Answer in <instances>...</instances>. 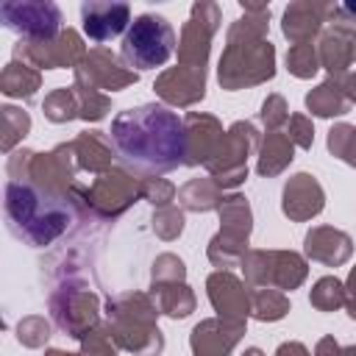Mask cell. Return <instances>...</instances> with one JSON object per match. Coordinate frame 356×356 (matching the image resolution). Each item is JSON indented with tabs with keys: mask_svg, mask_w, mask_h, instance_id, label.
<instances>
[{
	"mask_svg": "<svg viewBox=\"0 0 356 356\" xmlns=\"http://www.w3.org/2000/svg\"><path fill=\"white\" fill-rule=\"evenodd\" d=\"M117 153L145 172H167L184 164V120L164 106L147 103L120 111L111 122Z\"/></svg>",
	"mask_w": 356,
	"mask_h": 356,
	"instance_id": "cell-1",
	"label": "cell"
},
{
	"mask_svg": "<svg viewBox=\"0 0 356 356\" xmlns=\"http://www.w3.org/2000/svg\"><path fill=\"white\" fill-rule=\"evenodd\" d=\"M83 203L81 186L70 189V197L47 195L31 181H8L6 184V220L17 239L44 248L56 236H61L72 220V206Z\"/></svg>",
	"mask_w": 356,
	"mask_h": 356,
	"instance_id": "cell-2",
	"label": "cell"
},
{
	"mask_svg": "<svg viewBox=\"0 0 356 356\" xmlns=\"http://www.w3.org/2000/svg\"><path fill=\"white\" fill-rule=\"evenodd\" d=\"M106 328L117 348L136 353V356H156L164 348V337L156 325L159 306L150 295L128 292L117 295L106 303Z\"/></svg>",
	"mask_w": 356,
	"mask_h": 356,
	"instance_id": "cell-3",
	"label": "cell"
},
{
	"mask_svg": "<svg viewBox=\"0 0 356 356\" xmlns=\"http://www.w3.org/2000/svg\"><path fill=\"white\" fill-rule=\"evenodd\" d=\"M275 75V47L270 39H234L225 44L217 78L220 86L234 92L264 83Z\"/></svg>",
	"mask_w": 356,
	"mask_h": 356,
	"instance_id": "cell-4",
	"label": "cell"
},
{
	"mask_svg": "<svg viewBox=\"0 0 356 356\" xmlns=\"http://www.w3.org/2000/svg\"><path fill=\"white\" fill-rule=\"evenodd\" d=\"M175 50V31L161 14H142L131 22L122 36V64L136 70H156L164 67Z\"/></svg>",
	"mask_w": 356,
	"mask_h": 356,
	"instance_id": "cell-5",
	"label": "cell"
},
{
	"mask_svg": "<svg viewBox=\"0 0 356 356\" xmlns=\"http://www.w3.org/2000/svg\"><path fill=\"white\" fill-rule=\"evenodd\" d=\"M245 284L256 286H275V289H295L306 281V259L292 250H248L242 259Z\"/></svg>",
	"mask_w": 356,
	"mask_h": 356,
	"instance_id": "cell-6",
	"label": "cell"
},
{
	"mask_svg": "<svg viewBox=\"0 0 356 356\" xmlns=\"http://www.w3.org/2000/svg\"><path fill=\"white\" fill-rule=\"evenodd\" d=\"M259 147V131L253 128V122H234L217 153L209 159L206 170L214 178V184L220 189H234L248 178V156Z\"/></svg>",
	"mask_w": 356,
	"mask_h": 356,
	"instance_id": "cell-7",
	"label": "cell"
},
{
	"mask_svg": "<svg viewBox=\"0 0 356 356\" xmlns=\"http://www.w3.org/2000/svg\"><path fill=\"white\" fill-rule=\"evenodd\" d=\"M50 314L61 331L72 339H83L92 328H97V295L89 292L83 281H64L50 292Z\"/></svg>",
	"mask_w": 356,
	"mask_h": 356,
	"instance_id": "cell-8",
	"label": "cell"
},
{
	"mask_svg": "<svg viewBox=\"0 0 356 356\" xmlns=\"http://www.w3.org/2000/svg\"><path fill=\"white\" fill-rule=\"evenodd\" d=\"M0 19L8 31L22 33L25 42L56 39L61 28V8L44 0H11L0 6Z\"/></svg>",
	"mask_w": 356,
	"mask_h": 356,
	"instance_id": "cell-9",
	"label": "cell"
},
{
	"mask_svg": "<svg viewBox=\"0 0 356 356\" xmlns=\"http://www.w3.org/2000/svg\"><path fill=\"white\" fill-rule=\"evenodd\" d=\"M81 197H83V206L92 209L95 214L117 217L136 197H142V178H136V175H131L120 167H111L108 172L97 175L89 189L81 186Z\"/></svg>",
	"mask_w": 356,
	"mask_h": 356,
	"instance_id": "cell-10",
	"label": "cell"
},
{
	"mask_svg": "<svg viewBox=\"0 0 356 356\" xmlns=\"http://www.w3.org/2000/svg\"><path fill=\"white\" fill-rule=\"evenodd\" d=\"M86 53L89 50L83 47V39L72 28H64L56 39H47V42L19 39L14 44V58H19V61H25L36 70H61V67L78 70L83 64Z\"/></svg>",
	"mask_w": 356,
	"mask_h": 356,
	"instance_id": "cell-11",
	"label": "cell"
},
{
	"mask_svg": "<svg viewBox=\"0 0 356 356\" xmlns=\"http://www.w3.org/2000/svg\"><path fill=\"white\" fill-rule=\"evenodd\" d=\"M220 28V6L217 3H195L189 11V19L184 22L181 39H178V64L184 67H203L211 50V39Z\"/></svg>",
	"mask_w": 356,
	"mask_h": 356,
	"instance_id": "cell-12",
	"label": "cell"
},
{
	"mask_svg": "<svg viewBox=\"0 0 356 356\" xmlns=\"http://www.w3.org/2000/svg\"><path fill=\"white\" fill-rule=\"evenodd\" d=\"M75 81H83L100 92H117L128 83H136V72L128 70L114 53L106 47H95L86 53L83 64L75 70Z\"/></svg>",
	"mask_w": 356,
	"mask_h": 356,
	"instance_id": "cell-13",
	"label": "cell"
},
{
	"mask_svg": "<svg viewBox=\"0 0 356 356\" xmlns=\"http://www.w3.org/2000/svg\"><path fill=\"white\" fill-rule=\"evenodd\" d=\"M153 89L170 106H181V108L195 106L206 95V70L203 67H184V64L170 67L156 78Z\"/></svg>",
	"mask_w": 356,
	"mask_h": 356,
	"instance_id": "cell-14",
	"label": "cell"
},
{
	"mask_svg": "<svg viewBox=\"0 0 356 356\" xmlns=\"http://www.w3.org/2000/svg\"><path fill=\"white\" fill-rule=\"evenodd\" d=\"M225 131L222 125L211 117V114H186L184 120V164L186 167H197V164H209V159L217 153L220 142H222Z\"/></svg>",
	"mask_w": 356,
	"mask_h": 356,
	"instance_id": "cell-15",
	"label": "cell"
},
{
	"mask_svg": "<svg viewBox=\"0 0 356 356\" xmlns=\"http://www.w3.org/2000/svg\"><path fill=\"white\" fill-rule=\"evenodd\" d=\"M242 334H245V320L211 317L192 328L189 345L195 356H231Z\"/></svg>",
	"mask_w": 356,
	"mask_h": 356,
	"instance_id": "cell-16",
	"label": "cell"
},
{
	"mask_svg": "<svg viewBox=\"0 0 356 356\" xmlns=\"http://www.w3.org/2000/svg\"><path fill=\"white\" fill-rule=\"evenodd\" d=\"M209 300L217 312V317L225 320H245L250 314V289L245 281L231 275L228 270H217L206 281Z\"/></svg>",
	"mask_w": 356,
	"mask_h": 356,
	"instance_id": "cell-17",
	"label": "cell"
},
{
	"mask_svg": "<svg viewBox=\"0 0 356 356\" xmlns=\"http://www.w3.org/2000/svg\"><path fill=\"white\" fill-rule=\"evenodd\" d=\"M325 206V195H323V186L317 184L314 175L309 172H298L286 181L284 186V200H281V209L289 220L295 222H303V220H312L323 211Z\"/></svg>",
	"mask_w": 356,
	"mask_h": 356,
	"instance_id": "cell-18",
	"label": "cell"
},
{
	"mask_svg": "<svg viewBox=\"0 0 356 356\" xmlns=\"http://www.w3.org/2000/svg\"><path fill=\"white\" fill-rule=\"evenodd\" d=\"M81 19H83V33L92 42H108L128 28L131 6L128 3H83Z\"/></svg>",
	"mask_w": 356,
	"mask_h": 356,
	"instance_id": "cell-19",
	"label": "cell"
},
{
	"mask_svg": "<svg viewBox=\"0 0 356 356\" xmlns=\"http://www.w3.org/2000/svg\"><path fill=\"white\" fill-rule=\"evenodd\" d=\"M328 14H331V6L328 3H312V0L289 3L286 11H284L281 31H284V36L292 44L312 42L320 33L323 22H328Z\"/></svg>",
	"mask_w": 356,
	"mask_h": 356,
	"instance_id": "cell-20",
	"label": "cell"
},
{
	"mask_svg": "<svg viewBox=\"0 0 356 356\" xmlns=\"http://www.w3.org/2000/svg\"><path fill=\"white\" fill-rule=\"evenodd\" d=\"M317 56H320V67H325L331 78L342 81L356 61V33L334 25L320 36Z\"/></svg>",
	"mask_w": 356,
	"mask_h": 356,
	"instance_id": "cell-21",
	"label": "cell"
},
{
	"mask_svg": "<svg viewBox=\"0 0 356 356\" xmlns=\"http://www.w3.org/2000/svg\"><path fill=\"white\" fill-rule=\"evenodd\" d=\"M350 253H353V242L339 228L317 225L306 234V256L314 261H323L328 267H339L350 259Z\"/></svg>",
	"mask_w": 356,
	"mask_h": 356,
	"instance_id": "cell-22",
	"label": "cell"
},
{
	"mask_svg": "<svg viewBox=\"0 0 356 356\" xmlns=\"http://www.w3.org/2000/svg\"><path fill=\"white\" fill-rule=\"evenodd\" d=\"M72 153H75V164L78 170L103 175L111 170V142L106 139L103 131H83L75 136L72 142Z\"/></svg>",
	"mask_w": 356,
	"mask_h": 356,
	"instance_id": "cell-23",
	"label": "cell"
},
{
	"mask_svg": "<svg viewBox=\"0 0 356 356\" xmlns=\"http://www.w3.org/2000/svg\"><path fill=\"white\" fill-rule=\"evenodd\" d=\"M292 150H295V145L289 142L286 134H281V131H267V136L261 139V147H259L256 172H259V175H267V178L284 172V170L289 167V161L295 159Z\"/></svg>",
	"mask_w": 356,
	"mask_h": 356,
	"instance_id": "cell-24",
	"label": "cell"
},
{
	"mask_svg": "<svg viewBox=\"0 0 356 356\" xmlns=\"http://www.w3.org/2000/svg\"><path fill=\"white\" fill-rule=\"evenodd\" d=\"M150 298L159 306L161 314L167 317H189L195 312V295L186 286V281H167V284H153Z\"/></svg>",
	"mask_w": 356,
	"mask_h": 356,
	"instance_id": "cell-25",
	"label": "cell"
},
{
	"mask_svg": "<svg viewBox=\"0 0 356 356\" xmlns=\"http://www.w3.org/2000/svg\"><path fill=\"white\" fill-rule=\"evenodd\" d=\"M39 83H42L39 70L31 67V64H25V61H19V58H11L6 64V70H3V75H0V92L6 97L28 100V97L36 95Z\"/></svg>",
	"mask_w": 356,
	"mask_h": 356,
	"instance_id": "cell-26",
	"label": "cell"
},
{
	"mask_svg": "<svg viewBox=\"0 0 356 356\" xmlns=\"http://www.w3.org/2000/svg\"><path fill=\"white\" fill-rule=\"evenodd\" d=\"M220 234L236 239V242H248L250 236V228H253V214H250V206H248V197L242 195H228L222 197L220 203Z\"/></svg>",
	"mask_w": 356,
	"mask_h": 356,
	"instance_id": "cell-27",
	"label": "cell"
},
{
	"mask_svg": "<svg viewBox=\"0 0 356 356\" xmlns=\"http://www.w3.org/2000/svg\"><path fill=\"white\" fill-rule=\"evenodd\" d=\"M306 108H309L312 114H317V117H339V114H345V111L350 108V100H348V95H345L342 81L328 78V81H323L317 89H312V92L306 95Z\"/></svg>",
	"mask_w": 356,
	"mask_h": 356,
	"instance_id": "cell-28",
	"label": "cell"
},
{
	"mask_svg": "<svg viewBox=\"0 0 356 356\" xmlns=\"http://www.w3.org/2000/svg\"><path fill=\"white\" fill-rule=\"evenodd\" d=\"M178 203L186 211H211L222 203V189L214 184V178H192L178 189Z\"/></svg>",
	"mask_w": 356,
	"mask_h": 356,
	"instance_id": "cell-29",
	"label": "cell"
},
{
	"mask_svg": "<svg viewBox=\"0 0 356 356\" xmlns=\"http://www.w3.org/2000/svg\"><path fill=\"white\" fill-rule=\"evenodd\" d=\"M289 312V298L275 286H256L250 289V317L261 323H275Z\"/></svg>",
	"mask_w": 356,
	"mask_h": 356,
	"instance_id": "cell-30",
	"label": "cell"
},
{
	"mask_svg": "<svg viewBox=\"0 0 356 356\" xmlns=\"http://www.w3.org/2000/svg\"><path fill=\"white\" fill-rule=\"evenodd\" d=\"M42 111L50 122H70L75 117H81V108H78V95L72 86H61V89H53L44 103H42Z\"/></svg>",
	"mask_w": 356,
	"mask_h": 356,
	"instance_id": "cell-31",
	"label": "cell"
},
{
	"mask_svg": "<svg viewBox=\"0 0 356 356\" xmlns=\"http://www.w3.org/2000/svg\"><path fill=\"white\" fill-rule=\"evenodd\" d=\"M245 253H248V242H236V239H231L225 234H217L209 242V261L214 267H220V270L239 267L242 259H245Z\"/></svg>",
	"mask_w": 356,
	"mask_h": 356,
	"instance_id": "cell-32",
	"label": "cell"
},
{
	"mask_svg": "<svg viewBox=\"0 0 356 356\" xmlns=\"http://www.w3.org/2000/svg\"><path fill=\"white\" fill-rule=\"evenodd\" d=\"M31 131V117L28 111L17 108V106H3L0 108V134H3V150L11 153L14 145Z\"/></svg>",
	"mask_w": 356,
	"mask_h": 356,
	"instance_id": "cell-33",
	"label": "cell"
},
{
	"mask_svg": "<svg viewBox=\"0 0 356 356\" xmlns=\"http://www.w3.org/2000/svg\"><path fill=\"white\" fill-rule=\"evenodd\" d=\"M312 306L320 309V312H334L339 306H345V284L334 275H325L320 278L314 286H312V295H309Z\"/></svg>",
	"mask_w": 356,
	"mask_h": 356,
	"instance_id": "cell-34",
	"label": "cell"
},
{
	"mask_svg": "<svg viewBox=\"0 0 356 356\" xmlns=\"http://www.w3.org/2000/svg\"><path fill=\"white\" fill-rule=\"evenodd\" d=\"M72 89H75V95H78V108H81V120H103L106 117V111H108V106H111V100L100 92V89H95V86H89V83H83V81H75L72 83Z\"/></svg>",
	"mask_w": 356,
	"mask_h": 356,
	"instance_id": "cell-35",
	"label": "cell"
},
{
	"mask_svg": "<svg viewBox=\"0 0 356 356\" xmlns=\"http://www.w3.org/2000/svg\"><path fill=\"white\" fill-rule=\"evenodd\" d=\"M286 67L295 78H312L320 70V56H317V44L303 42V44H292L286 53Z\"/></svg>",
	"mask_w": 356,
	"mask_h": 356,
	"instance_id": "cell-36",
	"label": "cell"
},
{
	"mask_svg": "<svg viewBox=\"0 0 356 356\" xmlns=\"http://www.w3.org/2000/svg\"><path fill=\"white\" fill-rule=\"evenodd\" d=\"M328 150L337 159H342L345 164L356 167V128L353 125H345V122L334 125L328 131Z\"/></svg>",
	"mask_w": 356,
	"mask_h": 356,
	"instance_id": "cell-37",
	"label": "cell"
},
{
	"mask_svg": "<svg viewBox=\"0 0 356 356\" xmlns=\"http://www.w3.org/2000/svg\"><path fill=\"white\" fill-rule=\"evenodd\" d=\"M17 339H19L25 348H42V345L50 339V323H47L42 314L22 317V320L17 323Z\"/></svg>",
	"mask_w": 356,
	"mask_h": 356,
	"instance_id": "cell-38",
	"label": "cell"
},
{
	"mask_svg": "<svg viewBox=\"0 0 356 356\" xmlns=\"http://www.w3.org/2000/svg\"><path fill=\"white\" fill-rule=\"evenodd\" d=\"M153 231L161 236V239H175L181 231H184V211L178 206H161L156 214H153Z\"/></svg>",
	"mask_w": 356,
	"mask_h": 356,
	"instance_id": "cell-39",
	"label": "cell"
},
{
	"mask_svg": "<svg viewBox=\"0 0 356 356\" xmlns=\"http://www.w3.org/2000/svg\"><path fill=\"white\" fill-rule=\"evenodd\" d=\"M261 122L267 131H278L284 122H289V108H286V100L281 95H267V100L261 103V111H259Z\"/></svg>",
	"mask_w": 356,
	"mask_h": 356,
	"instance_id": "cell-40",
	"label": "cell"
},
{
	"mask_svg": "<svg viewBox=\"0 0 356 356\" xmlns=\"http://www.w3.org/2000/svg\"><path fill=\"white\" fill-rule=\"evenodd\" d=\"M178 195V189L170 184V181H164V178H156V175H150V178H142V197L145 200H150L153 206H170V200Z\"/></svg>",
	"mask_w": 356,
	"mask_h": 356,
	"instance_id": "cell-41",
	"label": "cell"
},
{
	"mask_svg": "<svg viewBox=\"0 0 356 356\" xmlns=\"http://www.w3.org/2000/svg\"><path fill=\"white\" fill-rule=\"evenodd\" d=\"M186 275V267L178 256L172 253H161L156 261H153V284H167V281H184Z\"/></svg>",
	"mask_w": 356,
	"mask_h": 356,
	"instance_id": "cell-42",
	"label": "cell"
},
{
	"mask_svg": "<svg viewBox=\"0 0 356 356\" xmlns=\"http://www.w3.org/2000/svg\"><path fill=\"white\" fill-rule=\"evenodd\" d=\"M286 136H289V142L298 145V147H312V142H314L312 120L303 117V114H292L289 122H286Z\"/></svg>",
	"mask_w": 356,
	"mask_h": 356,
	"instance_id": "cell-43",
	"label": "cell"
},
{
	"mask_svg": "<svg viewBox=\"0 0 356 356\" xmlns=\"http://www.w3.org/2000/svg\"><path fill=\"white\" fill-rule=\"evenodd\" d=\"M345 309H348V314L356 320V267L350 270L348 284H345Z\"/></svg>",
	"mask_w": 356,
	"mask_h": 356,
	"instance_id": "cell-44",
	"label": "cell"
},
{
	"mask_svg": "<svg viewBox=\"0 0 356 356\" xmlns=\"http://www.w3.org/2000/svg\"><path fill=\"white\" fill-rule=\"evenodd\" d=\"M314 356H345V348H339L334 337H323L314 348Z\"/></svg>",
	"mask_w": 356,
	"mask_h": 356,
	"instance_id": "cell-45",
	"label": "cell"
},
{
	"mask_svg": "<svg viewBox=\"0 0 356 356\" xmlns=\"http://www.w3.org/2000/svg\"><path fill=\"white\" fill-rule=\"evenodd\" d=\"M275 356H312V353L303 342H284V345H278Z\"/></svg>",
	"mask_w": 356,
	"mask_h": 356,
	"instance_id": "cell-46",
	"label": "cell"
},
{
	"mask_svg": "<svg viewBox=\"0 0 356 356\" xmlns=\"http://www.w3.org/2000/svg\"><path fill=\"white\" fill-rule=\"evenodd\" d=\"M342 86H345L348 100H350V103H356V70H353V72H348V75L342 78Z\"/></svg>",
	"mask_w": 356,
	"mask_h": 356,
	"instance_id": "cell-47",
	"label": "cell"
},
{
	"mask_svg": "<svg viewBox=\"0 0 356 356\" xmlns=\"http://www.w3.org/2000/svg\"><path fill=\"white\" fill-rule=\"evenodd\" d=\"M44 356H86V353H64V350H56V348H53V350H47Z\"/></svg>",
	"mask_w": 356,
	"mask_h": 356,
	"instance_id": "cell-48",
	"label": "cell"
},
{
	"mask_svg": "<svg viewBox=\"0 0 356 356\" xmlns=\"http://www.w3.org/2000/svg\"><path fill=\"white\" fill-rule=\"evenodd\" d=\"M242 356H264V353H261V350H259V348H248V350H245V353H242Z\"/></svg>",
	"mask_w": 356,
	"mask_h": 356,
	"instance_id": "cell-49",
	"label": "cell"
},
{
	"mask_svg": "<svg viewBox=\"0 0 356 356\" xmlns=\"http://www.w3.org/2000/svg\"><path fill=\"white\" fill-rule=\"evenodd\" d=\"M345 356H356V345H350V348H345Z\"/></svg>",
	"mask_w": 356,
	"mask_h": 356,
	"instance_id": "cell-50",
	"label": "cell"
}]
</instances>
